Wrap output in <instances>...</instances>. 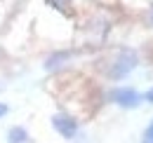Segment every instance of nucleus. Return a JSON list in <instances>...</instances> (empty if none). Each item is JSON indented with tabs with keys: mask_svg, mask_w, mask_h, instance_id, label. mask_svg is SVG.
Here are the masks:
<instances>
[{
	"mask_svg": "<svg viewBox=\"0 0 153 143\" xmlns=\"http://www.w3.org/2000/svg\"><path fill=\"white\" fill-rule=\"evenodd\" d=\"M137 66H139V52L134 47H118L104 63V75L113 82H120L127 75H132Z\"/></svg>",
	"mask_w": 153,
	"mask_h": 143,
	"instance_id": "nucleus-1",
	"label": "nucleus"
},
{
	"mask_svg": "<svg viewBox=\"0 0 153 143\" xmlns=\"http://www.w3.org/2000/svg\"><path fill=\"white\" fill-rule=\"evenodd\" d=\"M108 101L115 103L118 108H125V110H134V108L141 106L144 101V94L134 87H115L108 91Z\"/></svg>",
	"mask_w": 153,
	"mask_h": 143,
	"instance_id": "nucleus-2",
	"label": "nucleus"
},
{
	"mask_svg": "<svg viewBox=\"0 0 153 143\" xmlns=\"http://www.w3.org/2000/svg\"><path fill=\"white\" fill-rule=\"evenodd\" d=\"M52 127L57 129L64 139H73L78 134V120L73 115H68V113H57L52 117Z\"/></svg>",
	"mask_w": 153,
	"mask_h": 143,
	"instance_id": "nucleus-3",
	"label": "nucleus"
},
{
	"mask_svg": "<svg viewBox=\"0 0 153 143\" xmlns=\"http://www.w3.org/2000/svg\"><path fill=\"white\" fill-rule=\"evenodd\" d=\"M71 54H73L71 49H57V52H52L45 59V71H59L64 63H68Z\"/></svg>",
	"mask_w": 153,
	"mask_h": 143,
	"instance_id": "nucleus-4",
	"label": "nucleus"
},
{
	"mask_svg": "<svg viewBox=\"0 0 153 143\" xmlns=\"http://www.w3.org/2000/svg\"><path fill=\"white\" fill-rule=\"evenodd\" d=\"M28 141V131L24 127H12L7 131V143H26Z\"/></svg>",
	"mask_w": 153,
	"mask_h": 143,
	"instance_id": "nucleus-5",
	"label": "nucleus"
},
{
	"mask_svg": "<svg viewBox=\"0 0 153 143\" xmlns=\"http://www.w3.org/2000/svg\"><path fill=\"white\" fill-rule=\"evenodd\" d=\"M45 5L52 7V10L59 12V14H71V5H73V0H45Z\"/></svg>",
	"mask_w": 153,
	"mask_h": 143,
	"instance_id": "nucleus-6",
	"label": "nucleus"
},
{
	"mask_svg": "<svg viewBox=\"0 0 153 143\" xmlns=\"http://www.w3.org/2000/svg\"><path fill=\"white\" fill-rule=\"evenodd\" d=\"M144 101H146V103H151V106H153V87H149V89L144 91Z\"/></svg>",
	"mask_w": 153,
	"mask_h": 143,
	"instance_id": "nucleus-7",
	"label": "nucleus"
},
{
	"mask_svg": "<svg viewBox=\"0 0 153 143\" xmlns=\"http://www.w3.org/2000/svg\"><path fill=\"white\" fill-rule=\"evenodd\" d=\"M144 139H153V120H151V125L146 127V131H144Z\"/></svg>",
	"mask_w": 153,
	"mask_h": 143,
	"instance_id": "nucleus-8",
	"label": "nucleus"
},
{
	"mask_svg": "<svg viewBox=\"0 0 153 143\" xmlns=\"http://www.w3.org/2000/svg\"><path fill=\"white\" fill-rule=\"evenodd\" d=\"M10 113V108H7V103H0V117H5Z\"/></svg>",
	"mask_w": 153,
	"mask_h": 143,
	"instance_id": "nucleus-9",
	"label": "nucleus"
},
{
	"mask_svg": "<svg viewBox=\"0 0 153 143\" xmlns=\"http://www.w3.org/2000/svg\"><path fill=\"white\" fill-rule=\"evenodd\" d=\"M149 24H151V28H153V7H151V12H149Z\"/></svg>",
	"mask_w": 153,
	"mask_h": 143,
	"instance_id": "nucleus-10",
	"label": "nucleus"
},
{
	"mask_svg": "<svg viewBox=\"0 0 153 143\" xmlns=\"http://www.w3.org/2000/svg\"><path fill=\"white\" fill-rule=\"evenodd\" d=\"M141 143H153V139H144V141H141Z\"/></svg>",
	"mask_w": 153,
	"mask_h": 143,
	"instance_id": "nucleus-11",
	"label": "nucleus"
}]
</instances>
